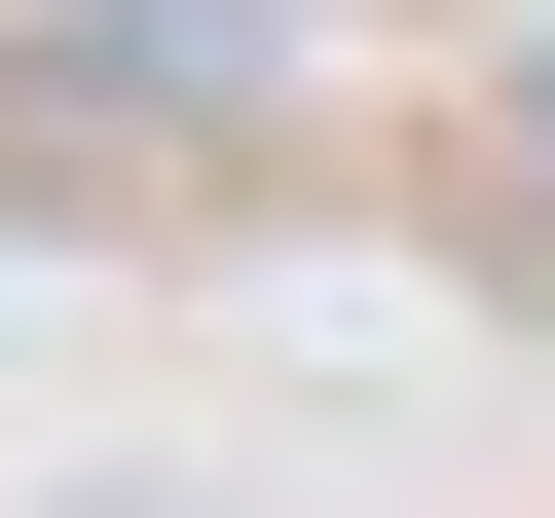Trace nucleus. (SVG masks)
<instances>
[{
  "mask_svg": "<svg viewBox=\"0 0 555 518\" xmlns=\"http://www.w3.org/2000/svg\"><path fill=\"white\" fill-rule=\"evenodd\" d=\"M518 185H555V38H518Z\"/></svg>",
  "mask_w": 555,
  "mask_h": 518,
  "instance_id": "obj_1",
  "label": "nucleus"
}]
</instances>
